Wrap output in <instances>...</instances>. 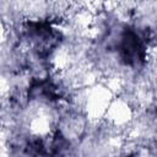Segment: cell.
Instances as JSON below:
<instances>
[{
  "label": "cell",
  "mask_w": 157,
  "mask_h": 157,
  "mask_svg": "<svg viewBox=\"0 0 157 157\" xmlns=\"http://www.w3.org/2000/svg\"><path fill=\"white\" fill-rule=\"evenodd\" d=\"M114 94L102 83H97L86 88V97L83 104V115L88 123H97L104 119L105 112L113 101Z\"/></svg>",
  "instance_id": "cell-1"
},
{
  "label": "cell",
  "mask_w": 157,
  "mask_h": 157,
  "mask_svg": "<svg viewBox=\"0 0 157 157\" xmlns=\"http://www.w3.org/2000/svg\"><path fill=\"white\" fill-rule=\"evenodd\" d=\"M134 118H135L134 104L123 96H117L113 98L104 115V120L108 123V125L112 129H114L115 131H118L119 129L123 132L132 123Z\"/></svg>",
  "instance_id": "cell-2"
}]
</instances>
